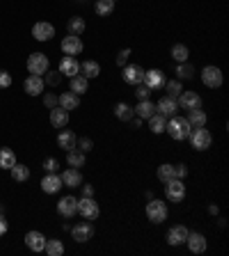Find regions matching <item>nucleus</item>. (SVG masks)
Instances as JSON below:
<instances>
[{"instance_id":"obj_27","label":"nucleus","mask_w":229,"mask_h":256,"mask_svg":"<svg viewBox=\"0 0 229 256\" xmlns=\"http://www.w3.org/2000/svg\"><path fill=\"white\" fill-rule=\"evenodd\" d=\"M62 183H64V186H69V188H78V186L82 183V174H80V169H76V167L66 169L64 174H62Z\"/></svg>"},{"instance_id":"obj_47","label":"nucleus","mask_w":229,"mask_h":256,"mask_svg":"<svg viewBox=\"0 0 229 256\" xmlns=\"http://www.w3.org/2000/svg\"><path fill=\"white\" fill-rule=\"evenodd\" d=\"M44 103H46V108H55V105H58V96H55V94H46Z\"/></svg>"},{"instance_id":"obj_33","label":"nucleus","mask_w":229,"mask_h":256,"mask_svg":"<svg viewBox=\"0 0 229 256\" xmlns=\"http://www.w3.org/2000/svg\"><path fill=\"white\" fill-rule=\"evenodd\" d=\"M10 172H12V179L16 181V183H26V181L30 179V169H28V165H18L16 163Z\"/></svg>"},{"instance_id":"obj_10","label":"nucleus","mask_w":229,"mask_h":256,"mask_svg":"<svg viewBox=\"0 0 229 256\" xmlns=\"http://www.w3.org/2000/svg\"><path fill=\"white\" fill-rule=\"evenodd\" d=\"M62 53H64V55H71V57L80 55V53H82V41H80V37H76V34H66V37L62 39Z\"/></svg>"},{"instance_id":"obj_49","label":"nucleus","mask_w":229,"mask_h":256,"mask_svg":"<svg viewBox=\"0 0 229 256\" xmlns=\"http://www.w3.org/2000/svg\"><path fill=\"white\" fill-rule=\"evenodd\" d=\"M174 169H176V179H186L188 176V167L186 165H174Z\"/></svg>"},{"instance_id":"obj_2","label":"nucleus","mask_w":229,"mask_h":256,"mask_svg":"<svg viewBox=\"0 0 229 256\" xmlns=\"http://www.w3.org/2000/svg\"><path fill=\"white\" fill-rule=\"evenodd\" d=\"M48 66H50V62L44 53H32L28 57V71H30V76H44V73H48Z\"/></svg>"},{"instance_id":"obj_5","label":"nucleus","mask_w":229,"mask_h":256,"mask_svg":"<svg viewBox=\"0 0 229 256\" xmlns=\"http://www.w3.org/2000/svg\"><path fill=\"white\" fill-rule=\"evenodd\" d=\"M222 80H224V76H222V71H220L218 66H204V71H202V82L206 85L208 89L222 87Z\"/></svg>"},{"instance_id":"obj_53","label":"nucleus","mask_w":229,"mask_h":256,"mask_svg":"<svg viewBox=\"0 0 229 256\" xmlns=\"http://www.w3.org/2000/svg\"><path fill=\"white\" fill-rule=\"evenodd\" d=\"M114 2H117V0H114Z\"/></svg>"},{"instance_id":"obj_23","label":"nucleus","mask_w":229,"mask_h":256,"mask_svg":"<svg viewBox=\"0 0 229 256\" xmlns=\"http://www.w3.org/2000/svg\"><path fill=\"white\" fill-rule=\"evenodd\" d=\"M50 124H53L55 128H64V126L69 124V112H66L64 108H60V105L50 108Z\"/></svg>"},{"instance_id":"obj_25","label":"nucleus","mask_w":229,"mask_h":256,"mask_svg":"<svg viewBox=\"0 0 229 256\" xmlns=\"http://www.w3.org/2000/svg\"><path fill=\"white\" fill-rule=\"evenodd\" d=\"M76 142H78V137H76V133L74 131H62L60 135H58V147L64 149V151L76 149Z\"/></svg>"},{"instance_id":"obj_9","label":"nucleus","mask_w":229,"mask_h":256,"mask_svg":"<svg viewBox=\"0 0 229 256\" xmlns=\"http://www.w3.org/2000/svg\"><path fill=\"white\" fill-rule=\"evenodd\" d=\"M58 213H60L62 218L71 220L78 213V199L76 197H62L60 202H58Z\"/></svg>"},{"instance_id":"obj_52","label":"nucleus","mask_w":229,"mask_h":256,"mask_svg":"<svg viewBox=\"0 0 229 256\" xmlns=\"http://www.w3.org/2000/svg\"><path fill=\"white\" fill-rule=\"evenodd\" d=\"M208 213H211V215H218V206H208Z\"/></svg>"},{"instance_id":"obj_48","label":"nucleus","mask_w":229,"mask_h":256,"mask_svg":"<svg viewBox=\"0 0 229 256\" xmlns=\"http://www.w3.org/2000/svg\"><path fill=\"white\" fill-rule=\"evenodd\" d=\"M44 169H46V172H55V169H58V160H55V158H46L44 160Z\"/></svg>"},{"instance_id":"obj_43","label":"nucleus","mask_w":229,"mask_h":256,"mask_svg":"<svg viewBox=\"0 0 229 256\" xmlns=\"http://www.w3.org/2000/svg\"><path fill=\"white\" fill-rule=\"evenodd\" d=\"M136 96H138V101H144V98H149V94H152V89L144 85V82H140V85H136Z\"/></svg>"},{"instance_id":"obj_34","label":"nucleus","mask_w":229,"mask_h":256,"mask_svg":"<svg viewBox=\"0 0 229 256\" xmlns=\"http://www.w3.org/2000/svg\"><path fill=\"white\" fill-rule=\"evenodd\" d=\"M165 126H168V117L158 115V112L149 119V128H152V133H156V135H160V133L165 131Z\"/></svg>"},{"instance_id":"obj_7","label":"nucleus","mask_w":229,"mask_h":256,"mask_svg":"<svg viewBox=\"0 0 229 256\" xmlns=\"http://www.w3.org/2000/svg\"><path fill=\"white\" fill-rule=\"evenodd\" d=\"M78 213L82 215V220H96L101 208L94 202V197H82L80 202H78Z\"/></svg>"},{"instance_id":"obj_17","label":"nucleus","mask_w":229,"mask_h":256,"mask_svg":"<svg viewBox=\"0 0 229 256\" xmlns=\"http://www.w3.org/2000/svg\"><path fill=\"white\" fill-rule=\"evenodd\" d=\"M62 186H64V183H62V176H58L55 172H48V174L42 179V190L48 192V195H55V192H60Z\"/></svg>"},{"instance_id":"obj_1","label":"nucleus","mask_w":229,"mask_h":256,"mask_svg":"<svg viewBox=\"0 0 229 256\" xmlns=\"http://www.w3.org/2000/svg\"><path fill=\"white\" fill-rule=\"evenodd\" d=\"M165 131L170 133V137L172 140H188L192 133V126L188 124V119L186 117H170V124L165 126Z\"/></svg>"},{"instance_id":"obj_11","label":"nucleus","mask_w":229,"mask_h":256,"mask_svg":"<svg viewBox=\"0 0 229 256\" xmlns=\"http://www.w3.org/2000/svg\"><path fill=\"white\" fill-rule=\"evenodd\" d=\"M176 103L184 110H197V108H202V96L197 92H181L179 98H176Z\"/></svg>"},{"instance_id":"obj_30","label":"nucleus","mask_w":229,"mask_h":256,"mask_svg":"<svg viewBox=\"0 0 229 256\" xmlns=\"http://www.w3.org/2000/svg\"><path fill=\"white\" fill-rule=\"evenodd\" d=\"M114 117H117L120 121H133L136 112H133V108L128 103H117L114 105Z\"/></svg>"},{"instance_id":"obj_3","label":"nucleus","mask_w":229,"mask_h":256,"mask_svg":"<svg viewBox=\"0 0 229 256\" xmlns=\"http://www.w3.org/2000/svg\"><path fill=\"white\" fill-rule=\"evenodd\" d=\"M190 144H192V149L195 151H206L208 147H211V142H213V135L206 131V128H192V133H190Z\"/></svg>"},{"instance_id":"obj_26","label":"nucleus","mask_w":229,"mask_h":256,"mask_svg":"<svg viewBox=\"0 0 229 256\" xmlns=\"http://www.w3.org/2000/svg\"><path fill=\"white\" fill-rule=\"evenodd\" d=\"M206 121H208V117L202 108L188 110V124H190L192 128H202V126H206Z\"/></svg>"},{"instance_id":"obj_38","label":"nucleus","mask_w":229,"mask_h":256,"mask_svg":"<svg viewBox=\"0 0 229 256\" xmlns=\"http://www.w3.org/2000/svg\"><path fill=\"white\" fill-rule=\"evenodd\" d=\"M158 179L163 181V183H168V181L176 179V169H174V165H172V163L160 165V167H158Z\"/></svg>"},{"instance_id":"obj_12","label":"nucleus","mask_w":229,"mask_h":256,"mask_svg":"<svg viewBox=\"0 0 229 256\" xmlns=\"http://www.w3.org/2000/svg\"><path fill=\"white\" fill-rule=\"evenodd\" d=\"M142 82H144V85H147V87L154 92V89L165 87V82H168V80H165V73H163V71L152 69V71H144V80H142Z\"/></svg>"},{"instance_id":"obj_22","label":"nucleus","mask_w":229,"mask_h":256,"mask_svg":"<svg viewBox=\"0 0 229 256\" xmlns=\"http://www.w3.org/2000/svg\"><path fill=\"white\" fill-rule=\"evenodd\" d=\"M58 105L60 108H64L66 112H71V110H78V105H80V96L74 92H64L58 96Z\"/></svg>"},{"instance_id":"obj_29","label":"nucleus","mask_w":229,"mask_h":256,"mask_svg":"<svg viewBox=\"0 0 229 256\" xmlns=\"http://www.w3.org/2000/svg\"><path fill=\"white\" fill-rule=\"evenodd\" d=\"M80 71H82V76L88 78V80H92V78H96L98 73H101V64L94 60H85L80 64Z\"/></svg>"},{"instance_id":"obj_40","label":"nucleus","mask_w":229,"mask_h":256,"mask_svg":"<svg viewBox=\"0 0 229 256\" xmlns=\"http://www.w3.org/2000/svg\"><path fill=\"white\" fill-rule=\"evenodd\" d=\"M188 55H190V50H188V46H184V44H176V46H172V57H174L176 62H188Z\"/></svg>"},{"instance_id":"obj_31","label":"nucleus","mask_w":229,"mask_h":256,"mask_svg":"<svg viewBox=\"0 0 229 256\" xmlns=\"http://www.w3.org/2000/svg\"><path fill=\"white\" fill-rule=\"evenodd\" d=\"M14 165H16V153L12 151V149L2 147V149H0V167H2V169H12Z\"/></svg>"},{"instance_id":"obj_45","label":"nucleus","mask_w":229,"mask_h":256,"mask_svg":"<svg viewBox=\"0 0 229 256\" xmlns=\"http://www.w3.org/2000/svg\"><path fill=\"white\" fill-rule=\"evenodd\" d=\"M46 82H48L50 87H58V85L62 82V73H60V71H58V73H53V71H50L48 78H46Z\"/></svg>"},{"instance_id":"obj_50","label":"nucleus","mask_w":229,"mask_h":256,"mask_svg":"<svg viewBox=\"0 0 229 256\" xmlns=\"http://www.w3.org/2000/svg\"><path fill=\"white\" fill-rule=\"evenodd\" d=\"M7 229H10V224H7L5 215L0 213V236H5V234H7Z\"/></svg>"},{"instance_id":"obj_18","label":"nucleus","mask_w":229,"mask_h":256,"mask_svg":"<svg viewBox=\"0 0 229 256\" xmlns=\"http://www.w3.org/2000/svg\"><path fill=\"white\" fill-rule=\"evenodd\" d=\"M176 110H179V103H176L174 98H170V96H163L158 103H156V112L163 115V117H174Z\"/></svg>"},{"instance_id":"obj_46","label":"nucleus","mask_w":229,"mask_h":256,"mask_svg":"<svg viewBox=\"0 0 229 256\" xmlns=\"http://www.w3.org/2000/svg\"><path fill=\"white\" fill-rule=\"evenodd\" d=\"M128 57H131V48H124L120 55H117V66H126Z\"/></svg>"},{"instance_id":"obj_8","label":"nucleus","mask_w":229,"mask_h":256,"mask_svg":"<svg viewBox=\"0 0 229 256\" xmlns=\"http://www.w3.org/2000/svg\"><path fill=\"white\" fill-rule=\"evenodd\" d=\"M71 236H74L76 243H88V240L94 238V227L90 224V220H85V222L76 224V227L71 229Z\"/></svg>"},{"instance_id":"obj_28","label":"nucleus","mask_w":229,"mask_h":256,"mask_svg":"<svg viewBox=\"0 0 229 256\" xmlns=\"http://www.w3.org/2000/svg\"><path fill=\"white\" fill-rule=\"evenodd\" d=\"M71 92L78 94V96H80V94H88L90 92V80L85 76H80V73L74 76L71 78Z\"/></svg>"},{"instance_id":"obj_16","label":"nucleus","mask_w":229,"mask_h":256,"mask_svg":"<svg viewBox=\"0 0 229 256\" xmlns=\"http://www.w3.org/2000/svg\"><path fill=\"white\" fill-rule=\"evenodd\" d=\"M144 80V69L140 64H126L124 66V82L128 85H140Z\"/></svg>"},{"instance_id":"obj_15","label":"nucleus","mask_w":229,"mask_h":256,"mask_svg":"<svg viewBox=\"0 0 229 256\" xmlns=\"http://www.w3.org/2000/svg\"><path fill=\"white\" fill-rule=\"evenodd\" d=\"M44 87H46V82L42 76H28L26 82H23V89H26V94H30V96L44 94Z\"/></svg>"},{"instance_id":"obj_19","label":"nucleus","mask_w":229,"mask_h":256,"mask_svg":"<svg viewBox=\"0 0 229 256\" xmlns=\"http://www.w3.org/2000/svg\"><path fill=\"white\" fill-rule=\"evenodd\" d=\"M26 245L32 252H44L46 247V236L42 231H28L26 234Z\"/></svg>"},{"instance_id":"obj_32","label":"nucleus","mask_w":229,"mask_h":256,"mask_svg":"<svg viewBox=\"0 0 229 256\" xmlns=\"http://www.w3.org/2000/svg\"><path fill=\"white\" fill-rule=\"evenodd\" d=\"M66 163H69L71 167L80 169L82 165H85V153H82L80 149H71V151H66Z\"/></svg>"},{"instance_id":"obj_21","label":"nucleus","mask_w":229,"mask_h":256,"mask_svg":"<svg viewBox=\"0 0 229 256\" xmlns=\"http://www.w3.org/2000/svg\"><path fill=\"white\" fill-rule=\"evenodd\" d=\"M188 234H190V231L186 229L184 224H176V227H172V229L168 231V243L170 245H184Z\"/></svg>"},{"instance_id":"obj_41","label":"nucleus","mask_w":229,"mask_h":256,"mask_svg":"<svg viewBox=\"0 0 229 256\" xmlns=\"http://www.w3.org/2000/svg\"><path fill=\"white\" fill-rule=\"evenodd\" d=\"M165 89H168V96L170 98H179V94L184 92V87H181V80H170V82H165Z\"/></svg>"},{"instance_id":"obj_14","label":"nucleus","mask_w":229,"mask_h":256,"mask_svg":"<svg viewBox=\"0 0 229 256\" xmlns=\"http://www.w3.org/2000/svg\"><path fill=\"white\" fill-rule=\"evenodd\" d=\"M32 37L37 39V41H50V39L55 37V27L46 21H39V23H34V27H32Z\"/></svg>"},{"instance_id":"obj_4","label":"nucleus","mask_w":229,"mask_h":256,"mask_svg":"<svg viewBox=\"0 0 229 256\" xmlns=\"http://www.w3.org/2000/svg\"><path fill=\"white\" fill-rule=\"evenodd\" d=\"M147 218L152 220L154 224H160L168 220V204L160 202V199H152L147 204Z\"/></svg>"},{"instance_id":"obj_6","label":"nucleus","mask_w":229,"mask_h":256,"mask_svg":"<svg viewBox=\"0 0 229 256\" xmlns=\"http://www.w3.org/2000/svg\"><path fill=\"white\" fill-rule=\"evenodd\" d=\"M165 195H168V199L170 202H184L186 199V183H184V179H172V181H168L165 183Z\"/></svg>"},{"instance_id":"obj_37","label":"nucleus","mask_w":229,"mask_h":256,"mask_svg":"<svg viewBox=\"0 0 229 256\" xmlns=\"http://www.w3.org/2000/svg\"><path fill=\"white\" fill-rule=\"evenodd\" d=\"M66 30H69V34H76V37H80V34L85 32V18H82V16L69 18V25H66Z\"/></svg>"},{"instance_id":"obj_20","label":"nucleus","mask_w":229,"mask_h":256,"mask_svg":"<svg viewBox=\"0 0 229 256\" xmlns=\"http://www.w3.org/2000/svg\"><path fill=\"white\" fill-rule=\"evenodd\" d=\"M186 243H188V247H190L192 254H202V252H206V238H204V234L192 231V234H188Z\"/></svg>"},{"instance_id":"obj_36","label":"nucleus","mask_w":229,"mask_h":256,"mask_svg":"<svg viewBox=\"0 0 229 256\" xmlns=\"http://www.w3.org/2000/svg\"><path fill=\"white\" fill-rule=\"evenodd\" d=\"M94 11H96L98 16H110L114 11V0H96Z\"/></svg>"},{"instance_id":"obj_13","label":"nucleus","mask_w":229,"mask_h":256,"mask_svg":"<svg viewBox=\"0 0 229 256\" xmlns=\"http://www.w3.org/2000/svg\"><path fill=\"white\" fill-rule=\"evenodd\" d=\"M60 73L66 78H74L80 73V62L76 60V57H71V55H64L60 60Z\"/></svg>"},{"instance_id":"obj_51","label":"nucleus","mask_w":229,"mask_h":256,"mask_svg":"<svg viewBox=\"0 0 229 256\" xmlns=\"http://www.w3.org/2000/svg\"><path fill=\"white\" fill-rule=\"evenodd\" d=\"M82 195H85V197H94V188L90 186V183H88V186H82Z\"/></svg>"},{"instance_id":"obj_24","label":"nucleus","mask_w":229,"mask_h":256,"mask_svg":"<svg viewBox=\"0 0 229 256\" xmlns=\"http://www.w3.org/2000/svg\"><path fill=\"white\" fill-rule=\"evenodd\" d=\"M133 112H136L140 119H152V117L156 115V103H152L149 98H144V101H140V103L133 108Z\"/></svg>"},{"instance_id":"obj_39","label":"nucleus","mask_w":229,"mask_h":256,"mask_svg":"<svg viewBox=\"0 0 229 256\" xmlns=\"http://www.w3.org/2000/svg\"><path fill=\"white\" fill-rule=\"evenodd\" d=\"M46 252H48V256H62L64 254V243L62 240H46Z\"/></svg>"},{"instance_id":"obj_44","label":"nucleus","mask_w":229,"mask_h":256,"mask_svg":"<svg viewBox=\"0 0 229 256\" xmlns=\"http://www.w3.org/2000/svg\"><path fill=\"white\" fill-rule=\"evenodd\" d=\"M12 85V73H7L5 69H0V89H7Z\"/></svg>"},{"instance_id":"obj_35","label":"nucleus","mask_w":229,"mask_h":256,"mask_svg":"<svg viewBox=\"0 0 229 256\" xmlns=\"http://www.w3.org/2000/svg\"><path fill=\"white\" fill-rule=\"evenodd\" d=\"M195 76V66L188 64V62H181L176 64V80H190Z\"/></svg>"},{"instance_id":"obj_42","label":"nucleus","mask_w":229,"mask_h":256,"mask_svg":"<svg viewBox=\"0 0 229 256\" xmlns=\"http://www.w3.org/2000/svg\"><path fill=\"white\" fill-rule=\"evenodd\" d=\"M76 149H80L82 153H88V151H92V149H94V142L90 140V137H82V140L76 142Z\"/></svg>"}]
</instances>
